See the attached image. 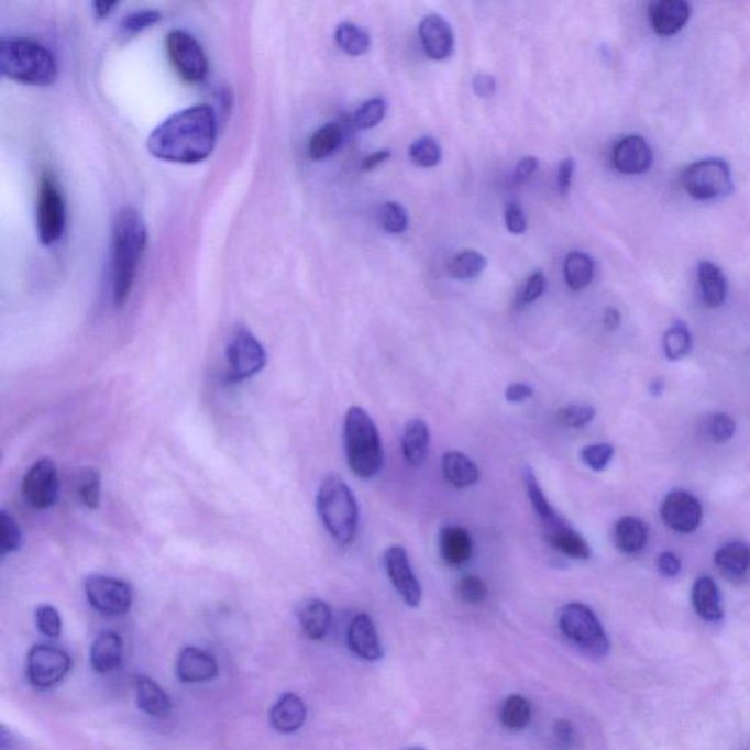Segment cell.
<instances>
[{
    "mask_svg": "<svg viewBox=\"0 0 750 750\" xmlns=\"http://www.w3.org/2000/svg\"><path fill=\"white\" fill-rule=\"evenodd\" d=\"M497 84L496 79L488 74H478L474 78V90L476 96L483 97V99H488L494 92H496Z\"/></svg>",
    "mask_w": 750,
    "mask_h": 750,
    "instance_id": "56",
    "label": "cell"
},
{
    "mask_svg": "<svg viewBox=\"0 0 750 750\" xmlns=\"http://www.w3.org/2000/svg\"><path fill=\"white\" fill-rule=\"evenodd\" d=\"M65 202L60 189L51 175L40 184L37 200V232L43 245L55 244L65 229Z\"/></svg>",
    "mask_w": 750,
    "mask_h": 750,
    "instance_id": "10",
    "label": "cell"
},
{
    "mask_svg": "<svg viewBox=\"0 0 750 750\" xmlns=\"http://www.w3.org/2000/svg\"><path fill=\"white\" fill-rule=\"evenodd\" d=\"M703 505L694 494L685 489H674L665 496L661 505L664 523L679 533L695 532L703 522Z\"/></svg>",
    "mask_w": 750,
    "mask_h": 750,
    "instance_id": "14",
    "label": "cell"
},
{
    "mask_svg": "<svg viewBox=\"0 0 750 750\" xmlns=\"http://www.w3.org/2000/svg\"><path fill=\"white\" fill-rule=\"evenodd\" d=\"M698 280L704 302L712 308L723 306L727 297V280L721 268L712 262L701 263Z\"/></svg>",
    "mask_w": 750,
    "mask_h": 750,
    "instance_id": "32",
    "label": "cell"
},
{
    "mask_svg": "<svg viewBox=\"0 0 750 750\" xmlns=\"http://www.w3.org/2000/svg\"><path fill=\"white\" fill-rule=\"evenodd\" d=\"M708 434L714 443L723 444L734 439L736 434V422L730 415L716 413L708 421Z\"/></svg>",
    "mask_w": 750,
    "mask_h": 750,
    "instance_id": "49",
    "label": "cell"
},
{
    "mask_svg": "<svg viewBox=\"0 0 750 750\" xmlns=\"http://www.w3.org/2000/svg\"><path fill=\"white\" fill-rule=\"evenodd\" d=\"M532 718L531 704L520 695H511L503 704L500 712L501 725L510 731H520L529 725Z\"/></svg>",
    "mask_w": 750,
    "mask_h": 750,
    "instance_id": "36",
    "label": "cell"
},
{
    "mask_svg": "<svg viewBox=\"0 0 750 750\" xmlns=\"http://www.w3.org/2000/svg\"><path fill=\"white\" fill-rule=\"evenodd\" d=\"M457 594L462 602L466 604H481L488 597L487 585L478 576L466 575L463 576L457 584Z\"/></svg>",
    "mask_w": 750,
    "mask_h": 750,
    "instance_id": "47",
    "label": "cell"
},
{
    "mask_svg": "<svg viewBox=\"0 0 750 750\" xmlns=\"http://www.w3.org/2000/svg\"><path fill=\"white\" fill-rule=\"evenodd\" d=\"M547 288V279L544 273L538 271L533 272L531 276L525 282L522 293L519 295L520 306H528V304L536 302L538 298L544 294Z\"/></svg>",
    "mask_w": 750,
    "mask_h": 750,
    "instance_id": "51",
    "label": "cell"
},
{
    "mask_svg": "<svg viewBox=\"0 0 750 750\" xmlns=\"http://www.w3.org/2000/svg\"><path fill=\"white\" fill-rule=\"evenodd\" d=\"M384 567H386L388 580L395 586L397 593L410 607H418L422 598L421 585L410 567L408 553L404 547L391 545L384 551Z\"/></svg>",
    "mask_w": 750,
    "mask_h": 750,
    "instance_id": "15",
    "label": "cell"
},
{
    "mask_svg": "<svg viewBox=\"0 0 750 750\" xmlns=\"http://www.w3.org/2000/svg\"><path fill=\"white\" fill-rule=\"evenodd\" d=\"M307 720V705L298 695L288 692L273 705L271 725L279 734H295Z\"/></svg>",
    "mask_w": 750,
    "mask_h": 750,
    "instance_id": "21",
    "label": "cell"
},
{
    "mask_svg": "<svg viewBox=\"0 0 750 750\" xmlns=\"http://www.w3.org/2000/svg\"><path fill=\"white\" fill-rule=\"evenodd\" d=\"M485 266H487V258L483 254L476 251H465L453 258L448 271L454 279H475L484 272Z\"/></svg>",
    "mask_w": 750,
    "mask_h": 750,
    "instance_id": "39",
    "label": "cell"
},
{
    "mask_svg": "<svg viewBox=\"0 0 750 750\" xmlns=\"http://www.w3.org/2000/svg\"><path fill=\"white\" fill-rule=\"evenodd\" d=\"M549 541L554 550L571 559L588 560L591 554H593L585 538L580 532H576L564 519L562 522L549 528Z\"/></svg>",
    "mask_w": 750,
    "mask_h": 750,
    "instance_id": "30",
    "label": "cell"
},
{
    "mask_svg": "<svg viewBox=\"0 0 750 750\" xmlns=\"http://www.w3.org/2000/svg\"><path fill=\"white\" fill-rule=\"evenodd\" d=\"M523 481L525 485H527L528 497L529 501H531L532 509L540 516V519L542 520V523H545L547 529L562 522L563 519L555 514V510L551 507L549 500H547L545 494L542 493L536 474H533L529 467H525Z\"/></svg>",
    "mask_w": 750,
    "mask_h": 750,
    "instance_id": "34",
    "label": "cell"
},
{
    "mask_svg": "<svg viewBox=\"0 0 750 750\" xmlns=\"http://www.w3.org/2000/svg\"><path fill=\"white\" fill-rule=\"evenodd\" d=\"M409 157L419 167H434L441 161L440 144L431 136H423L410 145Z\"/></svg>",
    "mask_w": 750,
    "mask_h": 750,
    "instance_id": "41",
    "label": "cell"
},
{
    "mask_svg": "<svg viewBox=\"0 0 750 750\" xmlns=\"http://www.w3.org/2000/svg\"><path fill=\"white\" fill-rule=\"evenodd\" d=\"M228 379L244 382L257 375L267 364L266 351L249 329H238L228 343Z\"/></svg>",
    "mask_w": 750,
    "mask_h": 750,
    "instance_id": "8",
    "label": "cell"
},
{
    "mask_svg": "<svg viewBox=\"0 0 750 750\" xmlns=\"http://www.w3.org/2000/svg\"><path fill=\"white\" fill-rule=\"evenodd\" d=\"M692 604L701 619L718 621L725 616L720 589L713 577L701 576L692 588Z\"/></svg>",
    "mask_w": 750,
    "mask_h": 750,
    "instance_id": "25",
    "label": "cell"
},
{
    "mask_svg": "<svg viewBox=\"0 0 750 750\" xmlns=\"http://www.w3.org/2000/svg\"><path fill=\"white\" fill-rule=\"evenodd\" d=\"M564 279L572 290L588 288L594 279V262L584 253L569 254L564 260Z\"/></svg>",
    "mask_w": 750,
    "mask_h": 750,
    "instance_id": "33",
    "label": "cell"
},
{
    "mask_svg": "<svg viewBox=\"0 0 750 750\" xmlns=\"http://www.w3.org/2000/svg\"><path fill=\"white\" fill-rule=\"evenodd\" d=\"M474 551L471 533L467 529L449 525L440 532V554L445 564L452 567L463 566L470 562Z\"/></svg>",
    "mask_w": 750,
    "mask_h": 750,
    "instance_id": "22",
    "label": "cell"
},
{
    "mask_svg": "<svg viewBox=\"0 0 750 750\" xmlns=\"http://www.w3.org/2000/svg\"><path fill=\"white\" fill-rule=\"evenodd\" d=\"M430 448V428L422 419H410L401 435V453L410 466H422Z\"/></svg>",
    "mask_w": 750,
    "mask_h": 750,
    "instance_id": "27",
    "label": "cell"
},
{
    "mask_svg": "<svg viewBox=\"0 0 750 750\" xmlns=\"http://www.w3.org/2000/svg\"><path fill=\"white\" fill-rule=\"evenodd\" d=\"M613 456H615V448L610 443L591 444L581 450L582 462L595 472L606 470Z\"/></svg>",
    "mask_w": 750,
    "mask_h": 750,
    "instance_id": "45",
    "label": "cell"
},
{
    "mask_svg": "<svg viewBox=\"0 0 750 750\" xmlns=\"http://www.w3.org/2000/svg\"><path fill=\"white\" fill-rule=\"evenodd\" d=\"M218 663L213 655L196 647L184 648L176 663V674L184 683H202L213 681L218 676Z\"/></svg>",
    "mask_w": 750,
    "mask_h": 750,
    "instance_id": "19",
    "label": "cell"
},
{
    "mask_svg": "<svg viewBox=\"0 0 750 750\" xmlns=\"http://www.w3.org/2000/svg\"><path fill=\"white\" fill-rule=\"evenodd\" d=\"M540 169V161L537 157H525L516 166L514 179L516 184H523Z\"/></svg>",
    "mask_w": 750,
    "mask_h": 750,
    "instance_id": "54",
    "label": "cell"
},
{
    "mask_svg": "<svg viewBox=\"0 0 750 750\" xmlns=\"http://www.w3.org/2000/svg\"><path fill=\"white\" fill-rule=\"evenodd\" d=\"M390 156V150H379V152H375L372 156L364 158L363 163H361V169L364 172L374 170L375 167L382 165V163L386 162Z\"/></svg>",
    "mask_w": 750,
    "mask_h": 750,
    "instance_id": "60",
    "label": "cell"
},
{
    "mask_svg": "<svg viewBox=\"0 0 750 750\" xmlns=\"http://www.w3.org/2000/svg\"><path fill=\"white\" fill-rule=\"evenodd\" d=\"M136 704L141 712L154 718L169 716L172 703L169 695L156 682L145 676L135 677Z\"/></svg>",
    "mask_w": 750,
    "mask_h": 750,
    "instance_id": "28",
    "label": "cell"
},
{
    "mask_svg": "<svg viewBox=\"0 0 750 750\" xmlns=\"http://www.w3.org/2000/svg\"><path fill=\"white\" fill-rule=\"evenodd\" d=\"M533 395L531 386L525 383H515L506 388V400L510 404H522V401L529 399Z\"/></svg>",
    "mask_w": 750,
    "mask_h": 750,
    "instance_id": "57",
    "label": "cell"
},
{
    "mask_svg": "<svg viewBox=\"0 0 750 750\" xmlns=\"http://www.w3.org/2000/svg\"><path fill=\"white\" fill-rule=\"evenodd\" d=\"M441 467H443L444 478L453 487L467 488L478 483V466L466 454L461 452L444 453Z\"/></svg>",
    "mask_w": 750,
    "mask_h": 750,
    "instance_id": "31",
    "label": "cell"
},
{
    "mask_svg": "<svg viewBox=\"0 0 750 750\" xmlns=\"http://www.w3.org/2000/svg\"><path fill=\"white\" fill-rule=\"evenodd\" d=\"M657 567L665 577H676L682 572V562L672 551H663L657 559Z\"/></svg>",
    "mask_w": 750,
    "mask_h": 750,
    "instance_id": "53",
    "label": "cell"
},
{
    "mask_svg": "<svg viewBox=\"0 0 750 750\" xmlns=\"http://www.w3.org/2000/svg\"><path fill=\"white\" fill-rule=\"evenodd\" d=\"M22 533L7 510L0 511V554L15 553L21 549Z\"/></svg>",
    "mask_w": 750,
    "mask_h": 750,
    "instance_id": "43",
    "label": "cell"
},
{
    "mask_svg": "<svg viewBox=\"0 0 750 750\" xmlns=\"http://www.w3.org/2000/svg\"><path fill=\"white\" fill-rule=\"evenodd\" d=\"M419 37L423 51L432 60H445L452 56L454 48V35L452 26L443 16L431 13L423 18L419 24Z\"/></svg>",
    "mask_w": 750,
    "mask_h": 750,
    "instance_id": "17",
    "label": "cell"
},
{
    "mask_svg": "<svg viewBox=\"0 0 750 750\" xmlns=\"http://www.w3.org/2000/svg\"><path fill=\"white\" fill-rule=\"evenodd\" d=\"M691 18V7L685 0H660L650 8L652 29L660 35H673L686 25Z\"/></svg>",
    "mask_w": 750,
    "mask_h": 750,
    "instance_id": "20",
    "label": "cell"
},
{
    "mask_svg": "<svg viewBox=\"0 0 750 750\" xmlns=\"http://www.w3.org/2000/svg\"><path fill=\"white\" fill-rule=\"evenodd\" d=\"M682 185L691 197L698 200H717L729 196L734 189V179L725 161L705 158L683 172Z\"/></svg>",
    "mask_w": 750,
    "mask_h": 750,
    "instance_id": "7",
    "label": "cell"
},
{
    "mask_svg": "<svg viewBox=\"0 0 750 750\" xmlns=\"http://www.w3.org/2000/svg\"><path fill=\"white\" fill-rule=\"evenodd\" d=\"M559 626L564 637L591 655L604 657L610 651L606 630L588 606L571 603L562 608Z\"/></svg>",
    "mask_w": 750,
    "mask_h": 750,
    "instance_id": "6",
    "label": "cell"
},
{
    "mask_svg": "<svg viewBox=\"0 0 750 750\" xmlns=\"http://www.w3.org/2000/svg\"><path fill=\"white\" fill-rule=\"evenodd\" d=\"M573 172H575V161H573V158H564V161L560 163L558 174V187L560 192L567 194L569 189H571Z\"/></svg>",
    "mask_w": 750,
    "mask_h": 750,
    "instance_id": "55",
    "label": "cell"
},
{
    "mask_svg": "<svg viewBox=\"0 0 750 750\" xmlns=\"http://www.w3.org/2000/svg\"><path fill=\"white\" fill-rule=\"evenodd\" d=\"M621 323V316L620 312L615 310V308H608L606 312H604V326H606L607 330H617L619 329V326Z\"/></svg>",
    "mask_w": 750,
    "mask_h": 750,
    "instance_id": "61",
    "label": "cell"
},
{
    "mask_svg": "<svg viewBox=\"0 0 750 750\" xmlns=\"http://www.w3.org/2000/svg\"><path fill=\"white\" fill-rule=\"evenodd\" d=\"M88 603L100 615H126L134 603V591L128 582L104 575H91L84 582Z\"/></svg>",
    "mask_w": 750,
    "mask_h": 750,
    "instance_id": "9",
    "label": "cell"
},
{
    "mask_svg": "<svg viewBox=\"0 0 750 750\" xmlns=\"http://www.w3.org/2000/svg\"><path fill=\"white\" fill-rule=\"evenodd\" d=\"M343 141V132L337 123H328L321 126L311 136L310 145H308V153L315 161H323V158L332 156Z\"/></svg>",
    "mask_w": 750,
    "mask_h": 750,
    "instance_id": "35",
    "label": "cell"
},
{
    "mask_svg": "<svg viewBox=\"0 0 750 750\" xmlns=\"http://www.w3.org/2000/svg\"><path fill=\"white\" fill-rule=\"evenodd\" d=\"M73 660L60 648L35 646L26 657V677L31 685L48 690L57 685L69 673Z\"/></svg>",
    "mask_w": 750,
    "mask_h": 750,
    "instance_id": "12",
    "label": "cell"
},
{
    "mask_svg": "<svg viewBox=\"0 0 750 750\" xmlns=\"http://www.w3.org/2000/svg\"><path fill=\"white\" fill-rule=\"evenodd\" d=\"M343 440L348 463L359 478L370 479L382 471V439L372 417L360 406H352L346 412Z\"/></svg>",
    "mask_w": 750,
    "mask_h": 750,
    "instance_id": "4",
    "label": "cell"
},
{
    "mask_svg": "<svg viewBox=\"0 0 750 750\" xmlns=\"http://www.w3.org/2000/svg\"><path fill=\"white\" fill-rule=\"evenodd\" d=\"M663 350L670 361H681L692 351V334L682 321L674 323L663 339Z\"/></svg>",
    "mask_w": 750,
    "mask_h": 750,
    "instance_id": "38",
    "label": "cell"
},
{
    "mask_svg": "<svg viewBox=\"0 0 750 750\" xmlns=\"http://www.w3.org/2000/svg\"><path fill=\"white\" fill-rule=\"evenodd\" d=\"M650 529L637 516H625L617 520L615 527V544L625 554H638L646 549Z\"/></svg>",
    "mask_w": 750,
    "mask_h": 750,
    "instance_id": "29",
    "label": "cell"
},
{
    "mask_svg": "<svg viewBox=\"0 0 750 750\" xmlns=\"http://www.w3.org/2000/svg\"><path fill=\"white\" fill-rule=\"evenodd\" d=\"M123 660V641L121 635L113 630H104L97 635L91 647V665L97 673L108 674L121 668Z\"/></svg>",
    "mask_w": 750,
    "mask_h": 750,
    "instance_id": "23",
    "label": "cell"
},
{
    "mask_svg": "<svg viewBox=\"0 0 750 750\" xmlns=\"http://www.w3.org/2000/svg\"><path fill=\"white\" fill-rule=\"evenodd\" d=\"M613 165L626 175H639L650 169L652 150L647 140L639 135L625 136L613 148Z\"/></svg>",
    "mask_w": 750,
    "mask_h": 750,
    "instance_id": "16",
    "label": "cell"
},
{
    "mask_svg": "<svg viewBox=\"0 0 750 750\" xmlns=\"http://www.w3.org/2000/svg\"><path fill=\"white\" fill-rule=\"evenodd\" d=\"M167 56L188 82H201L206 78L209 64L200 43L187 31L175 30L167 34Z\"/></svg>",
    "mask_w": 750,
    "mask_h": 750,
    "instance_id": "11",
    "label": "cell"
},
{
    "mask_svg": "<svg viewBox=\"0 0 750 750\" xmlns=\"http://www.w3.org/2000/svg\"><path fill=\"white\" fill-rule=\"evenodd\" d=\"M387 103L382 97L365 101L359 110H356L354 121L360 130H372L377 126L379 122L386 117Z\"/></svg>",
    "mask_w": 750,
    "mask_h": 750,
    "instance_id": "42",
    "label": "cell"
},
{
    "mask_svg": "<svg viewBox=\"0 0 750 750\" xmlns=\"http://www.w3.org/2000/svg\"><path fill=\"white\" fill-rule=\"evenodd\" d=\"M35 624L44 637L56 639L62 633V619L55 607L43 604L35 610Z\"/></svg>",
    "mask_w": 750,
    "mask_h": 750,
    "instance_id": "48",
    "label": "cell"
},
{
    "mask_svg": "<svg viewBox=\"0 0 750 750\" xmlns=\"http://www.w3.org/2000/svg\"><path fill=\"white\" fill-rule=\"evenodd\" d=\"M22 496L34 509H48L59 496V475L51 457L38 459L22 479Z\"/></svg>",
    "mask_w": 750,
    "mask_h": 750,
    "instance_id": "13",
    "label": "cell"
},
{
    "mask_svg": "<svg viewBox=\"0 0 750 750\" xmlns=\"http://www.w3.org/2000/svg\"><path fill=\"white\" fill-rule=\"evenodd\" d=\"M0 750H29L20 738H16L7 727H0Z\"/></svg>",
    "mask_w": 750,
    "mask_h": 750,
    "instance_id": "59",
    "label": "cell"
},
{
    "mask_svg": "<svg viewBox=\"0 0 750 750\" xmlns=\"http://www.w3.org/2000/svg\"><path fill=\"white\" fill-rule=\"evenodd\" d=\"M405 750H426V749L419 748V747H415V748H408V749H405Z\"/></svg>",
    "mask_w": 750,
    "mask_h": 750,
    "instance_id": "64",
    "label": "cell"
},
{
    "mask_svg": "<svg viewBox=\"0 0 750 750\" xmlns=\"http://www.w3.org/2000/svg\"><path fill=\"white\" fill-rule=\"evenodd\" d=\"M145 245L147 227L143 216L125 207L119 211L112 233V290L117 307L125 306L130 298Z\"/></svg>",
    "mask_w": 750,
    "mask_h": 750,
    "instance_id": "2",
    "label": "cell"
},
{
    "mask_svg": "<svg viewBox=\"0 0 750 750\" xmlns=\"http://www.w3.org/2000/svg\"><path fill=\"white\" fill-rule=\"evenodd\" d=\"M317 511L330 536L350 545L359 531V505L354 493L337 474L326 476L317 494Z\"/></svg>",
    "mask_w": 750,
    "mask_h": 750,
    "instance_id": "5",
    "label": "cell"
},
{
    "mask_svg": "<svg viewBox=\"0 0 750 750\" xmlns=\"http://www.w3.org/2000/svg\"><path fill=\"white\" fill-rule=\"evenodd\" d=\"M0 73L26 86L46 87L55 82V57L37 42L29 38H4L0 43Z\"/></svg>",
    "mask_w": 750,
    "mask_h": 750,
    "instance_id": "3",
    "label": "cell"
},
{
    "mask_svg": "<svg viewBox=\"0 0 750 750\" xmlns=\"http://www.w3.org/2000/svg\"><path fill=\"white\" fill-rule=\"evenodd\" d=\"M595 409L589 405H569L560 409L558 419L564 427L582 428L594 421Z\"/></svg>",
    "mask_w": 750,
    "mask_h": 750,
    "instance_id": "46",
    "label": "cell"
},
{
    "mask_svg": "<svg viewBox=\"0 0 750 750\" xmlns=\"http://www.w3.org/2000/svg\"><path fill=\"white\" fill-rule=\"evenodd\" d=\"M298 619L304 635L312 641H320L328 635L332 625V610L328 603L319 598L308 599L299 607Z\"/></svg>",
    "mask_w": 750,
    "mask_h": 750,
    "instance_id": "26",
    "label": "cell"
},
{
    "mask_svg": "<svg viewBox=\"0 0 750 750\" xmlns=\"http://www.w3.org/2000/svg\"><path fill=\"white\" fill-rule=\"evenodd\" d=\"M665 384L663 379L657 378L654 382L651 383L650 386V393L652 396H661L663 395Z\"/></svg>",
    "mask_w": 750,
    "mask_h": 750,
    "instance_id": "63",
    "label": "cell"
},
{
    "mask_svg": "<svg viewBox=\"0 0 750 750\" xmlns=\"http://www.w3.org/2000/svg\"><path fill=\"white\" fill-rule=\"evenodd\" d=\"M79 497L88 509L97 510L101 500V475L95 467H87L79 475Z\"/></svg>",
    "mask_w": 750,
    "mask_h": 750,
    "instance_id": "40",
    "label": "cell"
},
{
    "mask_svg": "<svg viewBox=\"0 0 750 750\" xmlns=\"http://www.w3.org/2000/svg\"><path fill=\"white\" fill-rule=\"evenodd\" d=\"M714 563L729 580H743L750 572V545L743 541L727 542L716 551Z\"/></svg>",
    "mask_w": 750,
    "mask_h": 750,
    "instance_id": "24",
    "label": "cell"
},
{
    "mask_svg": "<svg viewBox=\"0 0 750 750\" xmlns=\"http://www.w3.org/2000/svg\"><path fill=\"white\" fill-rule=\"evenodd\" d=\"M95 7L97 18H104L109 15L110 9L117 7V2H96Z\"/></svg>",
    "mask_w": 750,
    "mask_h": 750,
    "instance_id": "62",
    "label": "cell"
},
{
    "mask_svg": "<svg viewBox=\"0 0 750 750\" xmlns=\"http://www.w3.org/2000/svg\"><path fill=\"white\" fill-rule=\"evenodd\" d=\"M218 140L214 110L207 104L179 110L153 130L147 140L150 154L161 161L194 165L213 153Z\"/></svg>",
    "mask_w": 750,
    "mask_h": 750,
    "instance_id": "1",
    "label": "cell"
},
{
    "mask_svg": "<svg viewBox=\"0 0 750 750\" xmlns=\"http://www.w3.org/2000/svg\"><path fill=\"white\" fill-rule=\"evenodd\" d=\"M334 38H337L338 46L351 56L364 55L372 46V38H370L367 31L351 24V22H342L334 33Z\"/></svg>",
    "mask_w": 750,
    "mask_h": 750,
    "instance_id": "37",
    "label": "cell"
},
{
    "mask_svg": "<svg viewBox=\"0 0 750 750\" xmlns=\"http://www.w3.org/2000/svg\"><path fill=\"white\" fill-rule=\"evenodd\" d=\"M161 20V12L154 11V9H143V11H135L128 15L122 22V29L128 34H135L148 29V26L156 24Z\"/></svg>",
    "mask_w": 750,
    "mask_h": 750,
    "instance_id": "50",
    "label": "cell"
},
{
    "mask_svg": "<svg viewBox=\"0 0 750 750\" xmlns=\"http://www.w3.org/2000/svg\"><path fill=\"white\" fill-rule=\"evenodd\" d=\"M378 219L388 233H404L408 229V213L397 202H386L379 207Z\"/></svg>",
    "mask_w": 750,
    "mask_h": 750,
    "instance_id": "44",
    "label": "cell"
},
{
    "mask_svg": "<svg viewBox=\"0 0 750 750\" xmlns=\"http://www.w3.org/2000/svg\"><path fill=\"white\" fill-rule=\"evenodd\" d=\"M554 734L563 747H571L573 740H575V729H573L572 723L566 720L555 723Z\"/></svg>",
    "mask_w": 750,
    "mask_h": 750,
    "instance_id": "58",
    "label": "cell"
},
{
    "mask_svg": "<svg viewBox=\"0 0 750 750\" xmlns=\"http://www.w3.org/2000/svg\"><path fill=\"white\" fill-rule=\"evenodd\" d=\"M348 646L356 657L365 661H377L383 657L377 629L368 615H359L348 629Z\"/></svg>",
    "mask_w": 750,
    "mask_h": 750,
    "instance_id": "18",
    "label": "cell"
},
{
    "mask_svg": "<svg viewBox=\"0 0 750 750\" xmlns=\"http://www.w3.org/2000/svg\"><path fill=\"white\" fill-rule=\"evenodd\" d=\"M506 227L509 232L520 235L527 231V219H525L522 207L518 202H509L505 210Z\"/></svg>",
    "mask_w": 750,
    "mask_h": 750,
    "instance_id": "52",
    "label": "cell"
}]
</instances>
